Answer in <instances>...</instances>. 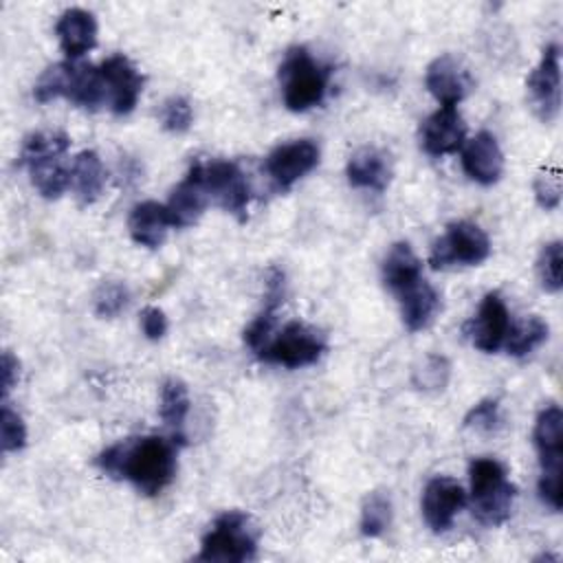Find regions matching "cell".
<instances>
[{
	"instance_id": "29",
	"label": "cell",
	"mask_w": 563,
	"mask_h": 563,
	"mask_svg": "<svg viewBox=\"0 0 563 563\" xmlns=\"http://www.w3.org/2000/svg\"><path fill=\"white\" fill-rule=\"evenodd\" d=\"M130 303V290L119 279H103L92 292V308L97 317L112 319L121 314Z\"/></svg>"
},
{
	"instance_id": "31",
	"label": "cell",
	"mask_w": 563,
	"mask_h": 563,
	"mask_svg": "<svg viewBox=\"0 0 563 563\" xmlns=\"http://www.w3.org/2000/svg\"><path fill=\"white\" fill-rule=\"evenodd\" d=\"M449 376H451V365H449L446 356L429 354L420 361V365L413 367L411 383L418 389L438 391V389H444V385L449 383Z\"/></svg>"
},
{
	"instance_id": "17",
	"label": "cell",
	"mask_w": 563,
	"mask_h": 563,
	"mask_svg": "<svg viewBox=\"0 0 563 563\" xmlns=\"http://www.w3.org/2000/svg\"><path fill=\"white\" fill-rule=\"evenodd\" d=\"M462 169L477 185H495L504 174V152L497 139L482 130L462 145Z\"/></svg>"
},
{
	"instance_id": "1",
	"label": "cell",
	"mask_w": 563,
	"mask_h": 563,
	"mask_svg": "<svg viewBox=\"0 0 563 563\" xmlns=\"http://www.w3.org/2000/svg\"><path fill=\"white\" fill-rule=\"evenodd\" d=\"M95 464L112 479H128L139 493L154 497L176 475V442L163 435H143L103 449Z\"/></svg>"
},
{
	"instance_id": "15",
	"label": "cell",
	"mask_w": 563,
	"mask_h": 563,
	"mask_svg": "<svg viewBox=\"0 0 563 563\" xmlns=\"http://www.w3.org/2000/svg\"><path fill=\"white\" fill-rule=\"evenodd\" d=\"M209 205V194L202 183L200 174V161H194L185 174V178L172 189L167 200V213L172 220V227L187 229L198 222V218L205 213Z\"/></svg>"
},
{
	"instance_id": "5",
	"label": "cell",
	"mask_w": 563,
	"mask_h": 563,
	"mask_svg": "<svg viewBox=\"0 0 563 563\" xmlns=\"http://www.w3.org/2000/svg\"><path fill=\"white\" fill-rule=\"evenodd\" d=\"M260 543V528L251 515L242 510H227L213 519L202 537L198 559L220 563H244L255 559Z\"/></svg>"
},
{
	"instance_id": "35",
	"label": "cell",
	"mask_w": 563,
	"mask_h": 563,
	"mask_svg": "<svg viewBox=\"0 0 563 563\" xmlns=\"http://www.w3.org/2000/svg\"><path fill=\"white\" fill-rule=\"evenodd\" d=\"M275 321H277V308L264 306V308L260 310V314L244 328V343H246L255 354H260V350L271 341Z\"/></svg>"
},
{
	"instance_id": "25",
	"label": "cell",
	"mask_w": 563,
	"mask_h": 563,
	"mask_svg": "<svg viewBox=\"0 0 563 563\" xmlns=\"http://www.w3.org/2000/svg\"><path fill=\"white\" fill-rule=\"evenodd\" d=\"M64 154H46L37 158H29L20 163L26 167L33 187L40 191V196L55 200L70 187V169L62 163Z\"/></svg>"
},
{
	"instance_id": "28",
	"label": "cell",
	"mask_w": 563,
	"mask_h": 563,
	"mask_svg": "<svg viewBox=\"0 0 563 563\" xmlns=\"http://www.w3.org/2000/svg\"><path fill=\"white\" fill-rule=\"evenodd\" d=\"M394 517L391 497L385 490H372L361 506V534L380 537Z\"/></svg>"
},
{
	"instance_id": "18",
	"label": "cell",
	"mask_w": 563,
	"mask_h": 563,
	"mask_svg": "<svg viewBox=\"0 0 563 563\" xmlns=\"http://www.w3.org/2000/svg\"><path fill=\"white\" fill-rule=\"evenodd\" d=\"M55 35L70 62H77L84 53L92 51L97 44V20L90 11L70 7L55 22Z\"/></svg>"
},
{
	"instance_id": "13",
	"label": "cell",
	"mask_w": 563,
	"mask_h": 563,
	"mask_svg": "<svg viewBox=\"0 0 563 563\" xmlns=\"http://www.w3.org/2000/svg\"><path fill=\"white\" fill-rule=\"evenodd\" d=\"M466 506V493L457 479L438 475L427 482L420 499L424 523L433 532H446L453 526L457 512Z\"/></svg>"
},
{
	"instance_id": "12",
	"label": "cell",
	"mask_w": 563,
	"mask_h": 563,
	"mask_svg": "<svg viewBox=\"0 0 563 563\" xmlns=\"http://www.w3.org/2000/svg\"><path fill=\"white\" fill-rule=\"evenodd\" d=\"M510 323L512 321L501 295L488 292L479 301V308L473 314V319L464 325V332L471 339L473 347H477L479 352L493 354L504 345Z\"/></svg>"
},
{
	"instance_id": "38",
	"label": "cell",
	"mask_w": 563,
	"mask_h": 563,
	"mask_svg": "<svg viewBox=\"0 0 563 563\" xmlns=\"http://www.w3.org/2000/svg\"><path fill=\"white\" fill-rule=\"evenodd\" d=\"M141 330L150 341H158L167 332V317L161 308L147 306L141 310Z\"/></svg>"
},
{
	"instance_id": "19",
	"label": "cell",
	"mask_w": 563,
	"mask_h": 563,
	"mask_svg": "<svg viewBox=\"0 0 563 563\" xmlns=\"http://www.w3.org/2000/svg\"><path fill=\"white\" fill-rule=\"evenodd\" d=\"M532 442L539 453L541 471H561L563 462V411L559 405H545L532 429Z\"/></svg>"
},
{
	"instance_id": "7",
	"label": "cell",
	"mask_w": 563,
	"mask_h": 563,
	"mask_svg": "<svg viewBox=\"0 0 563 563\" xmlns=\"http://www.w3.org/2000/svg\"><path fill=\"white\" fill-rule=\"evenodd\" d=\"M490 255V240L482 227L468 220H457L433 242L429 264L433 268L446 266H477Z\"/></svg>"
},
{
	"instance_id": "2",
	"label": "cell",
	"mask_w": 563,
	"mask_h": 563,
	"mask_svg": "<svg viewBox=\"0 0 563 563\" xmlns=\"http://www.w3.org/2000/svg\"><path fill=\"white\" fill-rule=\"evenodd\" d=\"M33 97L40 103H48L57 97L73 101L86 110H97L106 101V88L99 73V66L77 64V62H59L46 68L35 88Z\"/></svg>"
},
{
	"instance_id": "8",
	"label": "cell",
	"mask_w": 563,
	"mask_h": 563,
	"mask_svg": "<svg viewBox=\"0 0 563 563\" xmlns=\"http://www.w3.org/2000/svg\"><path fill=\"white\" fill-rule=\"evenodd\" d=\"M200 174L209 200L222 207L238 220H246V209L251 202V185L246 174L233 161H200Z\"/></svg>"
},
{
	"instance_id": "26",
	"label": "cell",
	"mask_w": 563,
	"mask_h": 563,
	"mask_svg": "<svg viewBox=\"0 0 563 563\" xmlns=\"http://www.w3.org/2000/svg\"><path fill=\"white\" fill-rule=\"evenodd\" d=\"M189 407H191V400H189L187 385L178 378H167L161 385L158 413L165 427L172 431V440L176 444L185 442V420H187Z\"/></svg>"
},
{
	"instance_id": "30",
	"label": "cell",
	"mask_w": 563,
	"mask_h": 563,
	"mask_svg": "<svg viewBox=\"0 0 563 563\" xmlns=\"http://www.w3.org/2000/svg\"><path fill=\"white\" fill-rule=\"evenodd\" d=\"M561 266H563V249L559 240H552L548 244H543V249L539 251L537 257V277L539 284L545 292H559L563 286V277H561Z\"/></svg>"
},
{
	"instance_id": "20",
	"label": "cell",
	"mask_w": 563,
	"mask_h": 563,
	"mask_svg": "<svg viewBox=\"0 0 563 563\" xmlns=\"http://www.w3.org/2000/svg\"><path fill=\"white\" fill-rule=\"evenodd\" d=\"M172 227L167 207L156 200H143L132 207L128 218L130 238L145 249H158L165 242L167 229Z\"/></svg>"
},
{
	"instance_id": "39",
	"label": "cell",
	"mask_w": 563,
	"mask_h": 563,
	"mask_svg": "<svg viewBox=\"0 0 563 563\" xmlns=\"http://www.w3.org/2000/svg\"><path fill=\"white\" fill-rule=\"evenodd\" d=\"M18 378H20V361L11 352H4L2 354V394L4 396L13 389Z\"/></svg>"
},
{
	"instance_id": "10",
	"label": "cell",
	"mask_w": 563,
	"mask_h": 563,
	"mask_svg": "<svg viewBox=\"0 0 563 563\" xmlns=\"http://www.w3.org/2000/svg\"><path fill=\"white\" fill-rule=\"evenodd\" d=\"M319 165V145L312 139H297L277 145L264 161V169L273 185L282 191L290 189L299 178Z\"/></svg>"
},
{
	"instance_id": "3",
	"label": "cell",
	"mask_w": 563,
	"mask_h": 563,
	"mask_svg": "<svg viewBox=\"0 0 563 563\" xmlns=\"http://www.w3.org/2000/svg\"><path fill=\"white\" fill-rule=\"evenodd\" d=\"M277 75L282 86V99L288 110L306 112L325 99L330 66L314 59L306 46L288 48Z\"/></svg>"
},
{
	"instance_id": "32",
	"label": "cell",
	"mask_w": 563,
	"mask_h": 563,
	"mask_svg": "<svg viewBox=\"0 0 563 563\" xmlns=\"http://www.w3.org/2000/svg\"><path fill=\"white\" fill-rule=\"evenodd\" d=\"M534 200L541 209L554 211L561 205V169L556 165L539 169V174L532 180Z\"/></svg>"
},
{
	"instance_id": "16",
	"label": "cell",
	"mask_w": 563,
	"mask_h": 563,
	"mask_svg": "<svg viewBox=\"0 0 563 563\" xmlns=\"http://www.w3.org/2000/svg\"><path fill=\"white\" fill-rule=\"evenodd\" d=\"M471 75L468 70L462 66L460 59H455L453 55L444 53L438 55L424 73V86L427 90L433 95V99L442 106L455 108L466 92L471 90Z\"/></svg>"
},
{
	"instance_id": "36",
	"label": "cell",
	"mask_w": 563,
	"mask_h": 563,
	"mask_svg": "<svg viewBox=\"0 0 563 563\" xmlns=\"http://www.w3.org/2000/svg\"><path fill=\"white\" fill-rule=\"evenodd\" d=\"M499 420H501L499 418V402L488 398V400H482L475 407H471V411L464 418V427L490 433L499 427Z\"/></svg>"
},
{
	"instance_id": "14",
	"label": "cell",
	"mask_w": 563,
	"mask_h": 563,
	"mask_svg": "<svg viewBox=\"0 0 563 563\" xmlns=\"http://www.w3.org/2000/svg\"><path fill=\"white\" fill-rule=\"evenodd\" d=\"M466 143V123L457 108L440 106L420 128V145L429 156L455 154Z\"/></svg>"
},
{
	"instance_id": "22",
	"label": "cell",
	"mask_w": 563,
	"mask_h": 563,
	"mask_svg": "<svg viewBox=\"0 0 563 563\" xmlns=\"http://www.w3.org/2000/svg\"><path fill=\"white\" fill-rule=\"evenodd\" d=\"M345 174H347V183L356 189L383 191L389 185L391 167L387 156L380 150L361 147L350 156Z\"/></svg>"
},
{
	"instance_id": "11",
	"label": "cell",
	"mask_w": 563,
	"mask_h": 563,
	"mask_svg": "<svg viewBox=\"0 0 563 563\" xmlns=\"http://www.w3.org/2000/svg\"><path fill=\"white\" fill-rule=\"evenodd\" d=\"M99 73L106 88V101L114 114H130L143 92V75L123 55L114 53L99 64Z\"/></svg>"
},
{
	"instance_id": "27",
	"label": "cell",
	"mask_w": 563,
	"mask_h": 563,
	"mask_svg": "<svg viewBox=\"0 0 563 563\" xmlns=\"http://www.w3.org/2000/svg\"><path fill=\"white\" fill-rule=\"evenodd\" d=\"M548 336H550L548 321H543L537 314H530V317H523V319L510 323L504 347L510 356L523 358V356L532 354L537 347H541L548 341Z\"/></svg>"
},
{
	"instance_id": "4",
	"label": "cell",
	"mask_w": 563,
	"mask_h": 563,
	"mask_svg": "<svg viewBox=\"0 0 563 563\" xmlns=\"http://www.w3.org/2000/svg\"><path fill=\"white\" fill-rule=\"evenodd\" d=\"M473 515L479 523L497 528L510 519L517 486L506 477V468L495 457H475L468 464Z\"/></svg>"
},
{
	"instance_id": "21",
	"label": "cell",
	"mask_w": 563,
	"mask_h": 563,
	"mask_svg": "<svg viewBox=\"0 0 563 563\" xmlns=\"http://www.w3.org/2000/svg\"><path fill=\"white\" fill-rule=\"evenodd\" d=\"M398 297H400L402 323L409 332H420L427 325H431V321L442 308L440 292L424 279L405 288L402 292H398Z\"/></svg>"
},
{
	"instance_id": "34",
	"label": "cell",
	"mask_w": 563,
	"mask_h": 563,
	"mask_svg": "<svg viewBox=\"0 0 563 563\" xmlns=\"http://www.w3.org/2000/svg\"><path fill=\"white\" fill-rule=\"evenodd\" d=\"M0 444L4 453H15L26 444V424L9 405H2L0 411Z\"/></svg>"
},
{
	"instance_id": "9",
	"label": "cell",
	"mask_w": 563,
	"mask_h": 563,
	"mask_svg": "<svg viewBox=\"0 0 563 563\" xmlns=\"http://www.w3.org/2000/svg\"><path fill=\"white\" fill-rule=\"evenodd\" d=\"M528 101L539 121L552 123L561 112V48L548 44L526 81Z\"/></svg>"
},
{
	"instance_id": "24",
	"label": "cell",
	"mask_w": 563,
	"mask_h": 563,
	"mask_svg": "<svg viewBox=\"0 0 563 563\" xmlns=\"http://www.w3.org/2000/svg\"><path fill=\"white\" fill-rule=\"evenodd\" d=\"M380 273L385 286L398 295L422 279V262L407 242H396L387 251Z\"/></svg>"
},
{
	"instance_id": "33",
	"label": "cell",
	"mask_w": 563,
	"mask_h": 563,
	"mask_svg": "<svg viewBox=\"0 0 563 563\" xmlns=\"http://www.w3.org/2000/svg\"><path fill=\"white\" fill-rule=\"evenodd\" d=\"M161 125L167 130V132H174V134H183L191 128V121H194V110H191V103L180 97V95H174L169 97L163 106H161Z\"/></svg>"
},
{
	"instance_id": "23",
	"label": "cell",
	"mask_w": 563,
	"mask_h": 563,
	"mask_svg": "<svg viewBox=\"0 0 563 563\" xmlns=\"http://www.w3.org/2000/svg\"><path fill=\"white\" fill-rule=\"evenodd\" d=\"M70 187L79 205H92L106 187V167L95 150H84L70 165Z\"/></svg>"
},
{
	"instance_id": "37",
	"label": "cell",
	"mask_w": 563,
	"mask_h": 563,
	"mask_svg": "<svg viewBox=\"0 0 563 563\" xmlns=\"http://www.w3.org/2000/svg\"><path fill=\"white\" fill-rule=\"evenodd\" d=\"M541 501L552 508L554 512L563 506V493H561V471H541L539 484H537Z\"/></svg>"
},
{
	"instance_id": "6",
	"label": "cell",
	"mask_w": 563,
	"mask_h": 563,
	"mask_svg": "<svg viewBox=\"0 0 563 563\" xmlns=\"http://www.w3.org/2000/svg\"><path fill=\"white\" fill-rule=\"evenodd\" d=\"M323 352L325 339L319 330L303 321H290L275 336H271L257 356L288 369H299L317 363Z\"/></svg>"
}]
</instances>
